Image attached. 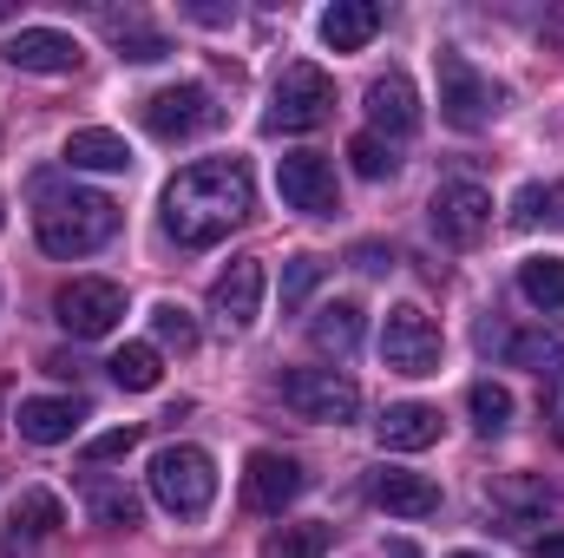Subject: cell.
<instances>
[{
    "label": "cell",
    "instance_id": "cell-1",
    "mask_svg": "<svg viewBox=\"0 0 564 558\" xmlns=\"http://www.w3.org/2000/svg\"><path fill=\"white\" fill-rule=\"evenodd\" d=\"M250 211H257L250 164L243 158H204V164H191V171L171 178V191H164V237L184 244V250H210Z\"/></svg>",
    "mask_w": 564,
    "mask_h": 558
},
{
    "label": "cell",
    "instance_id": "cell-2",
    "mask_svg": "<svg viewBox=\"0 0 564 558\" xmlns=\"http://www.w3.org/2000/svg\"><path fill=\"white\" fill-rule=\"evenodd\" d=\"M33 230H40V250H46V257H93V250L112 244L119 204L99 197V191H46V184H40V217H33Z\"/></svg>",
    "mask_w": 564,
    "mask_h": 558
},
{
    "label": "cell",
    "instance_id": "cell-3",
    "mask_svg": "<svg viewBox=\"0 0 564 558\" xmlns=\"http://www.w3.org/2000/svg\"><path fill=\"white\" fill-rule=\"evenodd\" d=\"M151 500L171 513V519H204L210 500H217V466L204 447H158L151 453Z\"/></svg>",
    "mask_w": 564,
    "mask_h": 558
},
{
    "label": "cell",
    "instance_id": "cell-4",
    "mask_svg": "<svg viewBox=\"0 0 564 558\" xmlns=\"http://www.w3.org/2000/svg\"><path fill=\"white\" fill-rule=\"evenodd\" d=\"M440 119L453 126V132H486L492 119H499V86L466 60V53H453V46H440Z\"/></svg>",
    "mask_w": 564,
    "mask_h": 558
},
{
    "label": "cell",
    "instance_id": "cell-5",
    "mask_svg": "<svg viewBox=\"0 0 564 558\" xmlns=\"http://www.w3.org/2000/svg\"><path fill=\"white\" fill-rule=\"evenodd\" d=\"M335 112V79L308 60L282 66L276 93H270V112H263V132H315L322 119Z\"/></svg>",
    "mask_w": 564,
    "mask_h": 558
},
{
    "label": "cell",
    "instance_id": "cell-6",
    "mask_svg": "<svg viewBox=\"0 0 564 558\" xmlns=\"http://www.w3.org/2000/svg\"><path fill=\"white\" fill-rule=\"evenodd\" d=\"M440 329H433V315H426L421 302H401V309H388V322H381V362L394 368V375H440Z\"/></svg>",
    "mask_w": 564,
    "mask_h": 558
},
{
    "label": "cell",
    "instance_id": "cell-7",
    "mask_svg": "<svg viewBox=\"0 0 564 558\" xmlns=\"http://www.w3.org/2000/svg\"><path fill=\"white\" fill-rule=\"evenodd\" d=\"M53 315H59V329L66 335H79V342H99V335H112L119 329V315H126V289L106 277H73L59 296H53Z\"/></svg>",
    "mask_w": 564,
    "mask_h": 558
},
{
    "label": "cell",
    "instance_id": "cell-8",
    "mask_svg": "<svg viewBox=\"0 0 564 558\" xmlns=\"http://www.w3.org/2000/svg\"><path fill=\"white\" fill-rule=\"evenodd\" d=\"M224 119V106L210 99V86H197V79H184V86H158L151 99H144V126H151V139L177 144V139H197V132H210Z\"/></svg>",
    "mask_w": 564,
    "mask_h": 558
},
{
    "label": "cell",
    "instance_id": "cell-9",
    "mask_svg": "<svg viewBox=\"0 0 564 558\" xmlns=\"http://www.w3.org/2000/svg\"><path fill=\"white\" fill-rule=\"evenodd\" d=\"M282 401L302 420H328V427H341V420L361 415V388H355L341 368H289V375H282Z\"/></svg>",
    "mask_w": 564,
    "mask_h": 558
},
{
    "label": "cell",
    "instance_id": "cell-10",
    "mask_svg": "<svg viewBox=\"0 0 564 558\" xmlns=\"http://www.w3.org/2000/svg\"><path fill=\"white\" fill-rule=\"evenodd\" d=\"M426 224H433V237L440 244H453V250H473L486 230H492V197L479 191V184H440L433 191V204H426Z\"/></svg>",
    "mask_w": 564,
    "mask_h": 558
},
{
    "label": "cell",
    "instance_id": "cell-11",
    "mask_svg": "<svg viewBox=\"0 0 564 558\" xmlns=\"http://www.w3.org/2000/svg\"><path fill=\"white\" fill-rule=\"evenodd\" d=\"M276 191H282V204L302 211V217H335L341 211L335 164L322 151H289V158H276Z\"/></svg>",
    "mask_w": 564,
    "mask_h": 558
},
{
    "label": "cell",
    "instance_id": "cell-12",
    "mask_svg": "<svg viewBox=\"0 0 564 558\" xmlns=\"http://www.w3.org/2000/svg\"><path fill=\"white\" fill-rule=\"evenodd\" d=\"M0 60H7L13 73H79L86 53H79V40L59 33V26H20V33H7Z\"/></svg>",
    "mask_w": 564,
    "mask_h": 558
},
{
    "label": "cell",
    "instance_id": "cell-13",
    "mask_svg": "<svg viewBox=\"0 0 564 558\" xmlns=\"http://www.w3.org/2000/svg\"><path fill=\"white\" fill-rule=\"evenodd\" d=\"M210 309H217V322H224L230 335L257 329V315H263V264H257V257H237L224 277L210 282Z\"/></svg>",
    "mask_w": 564,
    "mask_h": 558
},
{
    "label": "cell",
    "instance_id": "cell-14",
    "mask_svg": "<svg viewBox=\"0 0 564 558\" xmlns=\"http://www.w3.org/2000/svg\"><path fill=\"white\" fill-rule=\"evenodd\" d=\"M302 486H308V480H302V466H295L289 453H270V447H263V453H250L243 493H250V506H257V513H282V506H295V500H302Z\"/></svg>",
    "mask_w": 564,
    "mask_h": 558
},
{
    "label": "cell",
    "instance_id": "cell-15",
    "mask_svg": "<svg viewBox=\"0 0 564 558\" xmlns=\"http://www.w3.org/2000/svg\"><path fill=\"white\" fill-rule=\"evenodd\" d=\"M368 500H375L381 513H394V519H426V513H440V486H433L426 473H408V466H381V473L368 480Z\"/></svg>",
    "mask_w": 564,
    "mask_h": 558
},
{
    "label": "cell",
    "instance_id": "cell-16",
    "mask_svg": "<svg viewBox=\"0 0 564 558\" xmlns=\"http://www.w3.org/2000/svg\"><path fill=\"white\" fill-rule=\"evenodd\" d=\"M368 119H375V132H388V139H401V132L421 126V93H414V79H408L401 66L368 86Z\"/></svg>",
    "mask_w": 564,
    "mask_h": 558
},
{
    "label": "cell",
    "instance_id": "cell-17",
    "mask_svg": "<svg viewBox=\"0 0 564 558\" xmlns=\"http://www.w3.org/2000/svg\"><path fill=\"white\" fill-rule=\"evenodd\" d=\"M79 420H86V401H79V395H33V401H20V433H26L33 447L73 440Z\"/></svg>",
    "mask_w": 564,
    "mask_h": 558
},
{
    "label": "cell",
    "instance_id": "cell-18",
    "mask_svg": "<svg viewBox=\"0 0 564 558\" xmlns=\"http://www.w3.org/2000/svg\"><path fill=\"white\" fill-rule=\"evenodd\" d=\"M375 433H381L388 453H421V447L440 440V408H426V401H401V408H388V415L375 420Z\"/></svg>",
    "mask_w": 564,
    "mask_h": 558
},
{
    "label": "cell",
    "instance_id": "cell-19",
    "mask_svg": "<svg viewBox=\"0 0 564 558\" xmlns=\"http://www.w3.org/2000/svg\"><path fill=\"white\" fill-rule=\"evenodd\" d=\"M499 355H506L512 368H532V375H558V368H564V329H558V322H532V329L506 335V342H499Z\"/></svg>",
    "mask_w": 564,
    "mask_h": 558
},
{
    "label": "cell",
    "instance_id": "cell-20",
    "mask_svg": "<svg viewBox=\"0 0 564 558\" xmlns=\"http://www.w3.org/2000/svg\"><path fill=\"white\" fill-rule=\"evenodd\" d=\"M375 33H381V7H375V0H335V7L322 13V40H328L335 53H361Z\"/></svg>",
    "mask_w": 564,
    "mask_h": 558
},
{
    "label": "cell",
    "instance_id": "cell-21",
    "mask_svg": "<svg viewBox=\"0 0 564 558\" xmlns=\"http://www.w3.org/2000/svg\"><path fill=\"white\" fill-rule=\"evenodd\" d=\"M308 342H315L322 355L348 362V355L361 348V309H355V302H322L315 322H308Z\"/></svg>",
    "mask_w": 564,
    "mask_h": 558
},
{
    "label": "cell",
    "instance_id": "cell-22",
    "mask_svg": "<svg viewBox=\"0 0 564 558\" xmlns=\"http://www.w3.org/2000/svg\"><path fill=\"white\" fill-rule=\"evenodd\" d=\"M66 164L73 171H132V144L119 132H106V126H86V132L66 139Z\"/></svg>",
    "mask_w": 564,
    "mask_h": 558
},
{
    "label": "cell",
    "instance_id": "cell-23",
    "mask_svg": "<svg viewBox=\"0 0 564 558\" xmlns=\"http://www.w3.org/2000/svg\"><path fill=\"white\" fill-rule=\"evenodd\" d=\"M13 533L7 539H53L59 526H66V506L46 493V486H26L20 500H13V519H7Z\"/></svg>",
    "mask_w": 564,
    "mask_h": 558
},
{
    "label": "cell",
    "instance_id": "cell-24",
    "mask_svg": "<svg viewBox=\"0 0 564 558\" xmlns=\"http://www.w3.org/2000/svg\"><path fill=\"white\" fill-rule=\"evenodd\" d=\"M106 33H112V46H119V60H139V66H151V60H164L171 53V40L158 33V26H144L139 13H106Z\"/></svg>",
    "mask_w": 564,
    "mask_h": 558
},
{
    "label": "cell",
    "instance_id": "cell-25",
    "mask_svg": "<svg viewBox=\"0 0 564 558\" xmlns=\"http://www.w3.org/2000/svg\"><path fill=\"white\" fill-rule=\"evenodd\" d=\"M519 296L532 302V309H564V257H525L519 264Z\"/></svg>",
    "mask_w": 564,
    "mask_h": 558
},
{
    "label": "cell",
    "instance_id": "cell-26",
    "mask_svg": "<svg viewBox=\"0 0 564 558\" xmlns=\"http://www.w3.org/2000/svg\"><path fill=\"white\" fill-rule=\"evenodd\" d=\"M106 368H112V382H119V388H132V395L158 388V375H164V368H158V348H151V342H126V348H119V355H112Z\"/></svg>",
    "mask_w": 564,
    "mask_h": 558
},
{
    "label": "cell",
    "instance_id": "cell-27",
    "mask_svg": "<svg viewBox=\"0 0 564 558\" xmlns=\"http://www.w3.org/2000/svg\"><path fill=\"white\" fill-rule=\"evenodd\" d=\"M151 335H158V348H177V355L197 348V322H191L184 302H158V309H151Z\"/></svg>",
    "mask_w": 564,
    "mask_h": 558
},
{
    "label": "cell",
    "instance_id": "cell-28",
    "mask_svg": "<svg viewBox=\"0 0 564 558\" xmlns=\"http://www.w3.org/2000/svg\"><path fill=\"white\" fill-rule=\"evenodd\" d=\"M466 408H473V427H479V433H506V427H512V395H506L499 382H473Z\"/></svg>",
    "mask_w": 564,
    "mask_h": 558
},
{
    "label": "cell",
    "instance_id": "cell-29",
    "mask_svg": "<svg viewBox=\"0 0 564 558\" xmlns=\"http://www.w3.org/2000/svg\"><path fill=\"white\" fill-rule=\"evenodd\" d=\"M328 552V526H282L263 539V552L257 558H322Z\"/></svg>",
    "mask_w": 564,
    "mask_h": 558
},
{
    "label": "cell",
    "instance_id": "cell-30",
    "mask_svg": "<svg viewBox=\"0 0 564 558\" xmlns=\"http://www.w3.org/2000/svg\"><path fill=\"white\" fill-rule=\"evenodd\" d=\"M93 519L99 526H139V493L132 486H93Z\"/></svg>",
    "mask_w": 564,
    "mask_h": 558
},
{
    "label": "cell",
    "instance_id": "cell-31",
    "mask_svg": "<svg viewBox=\"0 0 564 558\" xmlns=\"http://www.w3.org/2000/svg\"><path fill=\"white\" fill-rule=\"evenodd\" d=\"M348 158H355V171H361V178H388V171H394V151H388V139H381V132L348 139Z\"/></svg>",
    "mask_w": 564,
    "mask_h": 558
},
{
    "label": "cell",
    "instance_id": "cell-32",
    "mask_svg": "<svg viewBox=\"0 0 564 558\" xmlns=\"http://www.w3.org/2000/svg\"><path fill=\"white\" fill-rule=\"evenodd\" d=\"M139 447V427L126 420V427H106L99 440H86V466H106V460H126Z\"/></svg>",
    "mask_w": 564,
    "mask_h": 558
},
{
    "label": "cell",
    "instance_id": "cell-33",
    "mask_svg": "<svg viewBox=\"0 0 564 558\" xmlns=\"http://www.w3.org/2000/svg\"><path fill=\"white\" fill-rule=\"evenodd\" d=\"M539 217H552V191H545V184H525V191L512 197V224H519V230H532Z\"/></svg>",
    "mask_w": 564,
    "mask_h": 558
},
{
    "label": "cell",
    "instance_id": "cell-34",
    "mask_svg": "<svg viewBox=\"0 0 564 558\" xmlns=\"http://www.w3.org/2000/svg\"><path fill=\"white\" fill-rule=\"evenodd\" d=\"M322 282V257H289V277H282V302H302L308 289Z\"/></svg>",
    "mask_w": 564,
    "mask_h": 558
},
{
    "label": "cell",
    "instance_id": "cell-35",
    "mask_svg": "<svg viewBox=\"0 0 564 558\" xmlns=\"http://www.w3.org/2000/svg\"><path fill=\"white\" fill-rule=\"evenodd\" d=\"M394 264V250H381V244H355V270H368V277H381Z\"/></svg>",
    "mask_w": 564,
    "mask_h": 558
},
{
    "label": "cell",
    "instance_id": "cell-36",
    "mask_svg": "<svg viewBox=\"0 0 564 558\" xmlns=\"http://www.w3.org/2000/svg\"><path fill=\"white\" fill-rule=\"evenodd\" d=\"M40 368H46V375H59V382H73V375H79V362H73V355H46Z\"/></svg>",
    "mask_w": 564,
    "mask_h": 558
},
{
    "label": "cell",
    "instance_id": "cell-37",
    "mask_svg": "<svg viewBox=\"0 0 564 558\" xmlns=\"http://www.w3.org/2000/svg\"><path fill=\"white\" fill-rule=\"evenodd\" d=\"M539 558H564V533H552V539H539Z\"/></svg>",
    "mask_w": 564,
    "mask_h": 558
},
{
    "label": "cell",
    "instance_id": "cell-38",
    "mask_svg": "<svg viewBox=\"0 0 564 558\" xmlns=\"http://www.w3.org/2000/svg\"><path fill=\"white\" fill-rule=\"evenodd\" d=\"M552 224H564V178L552 184Z\"/></svg>",
    "mask_w": 564,
    "mask_h": 558
},
{
    "label": "cell",
    "instance_id": "cell-39",
    "mask_svg": "<svg viewBox=\"0 0 564 558\" xmlns=\"http://www.w3.org/2000/svg\"><path fill=\"white\" fill-rule=\"evenodd\" d=\"M394 558H421V552H414V546H408V539H401V546H394Z\"/></svg>",
    "mask_w": 564,
    "mask_h": 558
},
{
    "label": "cell",
    "instance_id": "cell-40",
    "mask_svg": "<svg viewBox=\"0 0 564 558\" xmlns=\"http://www.w3.org/2000/svg\"><path fill=\"white\" fill-rule=\"evenodd\" d=\"M0 230H7V197H0Z\"/></svg>",
    "mask_w": 564,
    "mask_h": 558
},
{
    "label": "cell",
    "instance_id": "cell-41",
    "mask_svg": "<svg viewBox=\"0 0 564 558\" xmlns=\"http://www.w3.org/2000/svg\"><path fill=\"white\" fill-rule=\"evenodd\" d=\"M453 558H479V552H453Z\"/></svg>",
    "mask_w": 564,
    "mask_h": 558
}]
</instances>
